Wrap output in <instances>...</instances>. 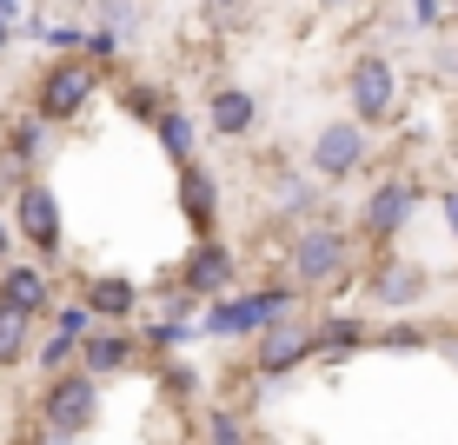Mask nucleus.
I'll return each mask as SVG.
<instances>
[{"instance_id": "f3484780", "label": "nucleus", "mask_w": 458, "mask_h": 445, "mask_svg": "<svg viewBox=\"0 0 458 445\" xmlns=\"http://www.w3.org/2000/svg\"><path fill=\"white\" fill-rule=\"evenodd\" d=\"M180 213H186V227H193V240H207L219 227V180L199 160L180 167Z\"/></svg>"}, {"instance_id": "f8f14e48", "label": "nucleus", "mask_w": 458, "mask_h": 445, "mask_svg": "<svg viewBox=\"0 0 458 445\" xmlns=\"http://www.w3.org/2000/svg\"><path fill=\"white\" fill-rule=\"evenodd\" d=\"M147 359L140 353V332H126V326H93L87 339H81V353H73V365H81L87 379H120V372H133V365Z\"/></svg>"}, {"instance_id": "7c9ffc66", "label": "nucleus", "mask_w": 458, "mask_h": 445, "mask_svg": "<svg viewBox=\"0 0 458 445\" xmlns=\"http://www.w3.org/2000/svg\"><path fill=\"white\" fill-rule=\"evenodd\" d=\"M126 114H140V120H160V93H153V87H126Z\"/></svg>"}, {"instance_id": "f704fd0d", "label": "nucleus", "mask_w": 458, "mask_h": 445, "mask_svg": "<svg viewBox=\"0 0 458 445\" xmlns=\"http://www.w3.org/2000/svg\"><path fill=\"white\" fill-rule=\"evenodd\" d=\"M13 246H21V240H13V227H7V213H0V266H7V260H13Z\"/></svg>"}, {"instance_id": "cd10ccee", "label": "nucleus", "mask_w": 458, "mask_h": 445, "mask_svg": "<svg viewBox=\"0 0 458 445\" xmlns=\"http://www.w3.org/2000/svg\"><path fill=\"white\" fill-rule=\"evenodd\" d=\"M445 21H452V7L445 0H412V34H445Z\"/></svg>"}, {"instance_id": "a211bd4d", "label": "nucleus", "mask_w": 458, "mask_h": 445, "mask_svg": "<svg viewBox=\"0 0 458 445\" xmlns=\"http://www.w3.org/2000/svg\"><path fill=\"white\" fill-rule=\"evenodd\" d=\"M207 126H213V140H252V126H259V100H252L246 87H213V100H207Z\"/></svg>"}, {"instance_id": "58836bf2", "label": "nucleus", "mask_w": 458, "mask_h": 445, "mask_svg": "<svg viewBox=\"0 0 458 445\" xmlns=\"http://www.w3.org/2000/svg\"><path fill=\"white\" fill-rule=\"evenodd\" d=\"M0 193H7V167H0Z\"/></svg>"}, {"instance_id": "72a5a7b5", "label": "nucleus", "mask_w": 458, "mask_h": 445, "mask_svg": "<svg viewBox=\"0 0 458 445\" xmlns=\"http://www.w3.org/2000/svg\"><path fill=\"white\" fill-rule=\"evenodd\" d=\"M438 213H445V227H452V240H458V186H445V193H438Z\"/></svg>"}, {"instance_id": "6ab92c4d", "label": "nucleus", "mask_w": 458, "mask_h": 445, "mask_svg": "<svg viewBox=\"0 0 458 445\" xmlns=\"http://www.w3.org/2000/svg\"><path fill=\"white\" fill-rule=\"evenodd\" d=\"M47 147H54V126H47L40 114L7 126V167H27V180H34V167L47 160Z\"/></svg>"}, {"instance_id": "423d86ee", "label": "nucleus", "mask_w": 458, "mask_h": 445, "mask_svg": "<svg viewBox=\"0 0 458 445\" xmlns=\"http://www.w3.org/2000/svg\"><path fill=\"white\" fill-rule=\"evenodd\" d=\"M359 286H366V299L378 312H392V320H405V312H419L425 299H432V273H425L419 260H405V252H392V246L359 273Z\"/></svg>"}, {"instance_id": "7ed1b4c3", "label": "nucleus", "mask_w": 458, "mask_h": 445, "mask_svg": "<svg viewBox=\"0 0 458 445\" xmlns=\"http://www.w3.org/2000/svg\"><path fill=\"white\" fill-rule=\"evenodd\" d=\"M13 240L34 252V266H54L67 252V219H60V193L47 180H21L13 186Z\"/></svg>"}, {"instance_id": "e433bc0d", "label": "nucleus", "mask_w": 458, "mask_h": 445, "mask_svg": "<svg viewBox=\"0 0 458 445\" xmlns=\"http://www.w3.org/2000/svg\"><path fill=\"white\" fill-rule=\"evenodd\" d=\"M34 445H81V439H67V432H47V425H34Z\"/></svg>"}, {"instance_id": "4c0bfd02", "label": "nucleus", "mask_w": 458, "mask_h": 445, "mask_svg": "<svg viewBox=\"0 0 458 445\" xmlns=\"http://www.w3.org/2000/svg\"><path fill=\"white\" fill-rule=\"evenodd\" d=\"M0 13H7V21H21V0H0Z\"/></svg>"}, {"instance_id": "b1692460", "label": "nucleus", "mask_w": 458, "mask_h": 445, "mask_svg": "<svg viewBox=\"0 0 458 445\" xmlns=\"http://www.w3.org/2000/svg\"><path fill=\"white\" fill-rule=\"evenodd\" d=\"M372 346H378V353H425V346H432V326H419V320H392V326H378V332H372Z\"/></svg>"}, {"instance_id": "412c9836", "label": "nucleus", "mask_w": 458, "mask_h": 445, "mask_svg": "<svg viewBox=\"0 0 458 445\" xmlns=\"http://www.w3.org/2000/svg\"><path fill=\"white\" fill-rule=\"evenodd\" d=\"M93 34H106L126 54V40L140 34V0H100V21H93Z\"/></svg>"}, {"instance_id": "aec40b11", "label": "nucleus", "mask_w": 458, "mask_h": 445, "mask_svg": "<svg viewBox=\"0 0 458 445\" xmlns=\"http://www.w3.org/2000/svg\"><path fill=\"white\" fill-rule=\"evenodd\" d=\"M153 133H160V147H166V160L173 167H186V160H199V126L180 114V107H160V120H153Z\"/></svg>"}, {"instance_id": "20e7f679", "label": "nucleus", "mask_w": 458, "mask_h": 445, "mask_svg": "<svg viewBox=\"0 0 458 445\" xmlns=\"http://www.w3.org/2000/svg\"><path fill=\"white\" fill-rule=\"evenodd\" d=\"M34 425H47V432H67V439H87L93 425H100V379H87L81 365L54 372V379L40 386Z\"/></svg>"}, {"instance_id": "9d476101", "label": "nucleus", "mask_w": 458, "mask_h": 445, "mask_svg": "<svg viewBox=\"0 0 458 445\" xmlns=\"http://www.w3.org/2000/svg\"><path fill=\"white\" fill-rule=\"evenodd\" d=\"M306 359H312V320H306V306L286 312V320H273L266 332H252V372H259V379H286Z\"/></svg>"}, {"instance_id": "c85d7f7f", "label": "nucleus", "mask_w": 458, "mask_h": 445, "mask_svg": "<svg viewBox=\"0 0 458 445\" xmlns=\"http://www.w3.org/2000/svg\"><path fill=\"white\" fill-rule=\"evenodd\" d=\"M34 34L54 47V54H81V40H87V27H73V21H47V27H34Z\"/></svg>"}, {"instance_id": "2eb2a0df", "label": "nucleus", "mask_w": 458, "mask_h": 445, "mask_svg": "<svg viewBox=\"0 0 458 445\" xmlns=\"http://www.w3.org/2000/svg\"><path fill=\"white\" fill-rule=\"evenodd\" d=\"M273 219L279 227H306V219H333V193L312 173H279L273 180Z\"/></svg>"}, {"instance_id": "393cba45", "label": "nucleus", "mask_w": 458, "mask_h": 445, "mask_svg": "<svg viewBox=\"0 0 458 445\" xmlns=\"http://www.w3.org/2000/svg\"><path fill=\"white\" fill-rule=\"evenodd\" d=\"M186 339H199V332H193V320H153L147 332H140V353H160V359H173Z\"/></svg>"}, {"instance_id": "473e14b6", "label": "nucleus", "mask_w": 458, "mask_h": 445, "mask_svg": "<svg viewBox=\"0 0 458 445\" xmlns=\"http://www.w3.org/2000/svg\"><path fill=\"white\" fill-rule=\"evenodd\" d=\"M432 67H438V73H445V81L458 87V47H438V54H432Z\"/></svg>"}, {"instance_id": "a19ab883", "label": "nucleus", "mask_w": 458, "mask_h": 445, "mask_svg": "<svg viewBox=\"0 0 458 445\" xmlns=\"http://www.w3.org/2000/svg\"><path fill=\"white\" fill-rule=\"evenodd\" d=\"M445 7H452V21H458V0H445Z\"/></svg>"}, {"instance_id": "0eeeda50", "label": "nucleus", "mask_w": 458, "mask_h": 445, "mask_svg": "<svg viewBox=\"0 0 458 445\" xmlns=\"http://www.w3.org/2000/svg\"><path fill=\"white\" fill-rule=\"evenodd\" d=\"M366 153H372V133L359 120H326V126H312V140H306V167H312V180L333 193L339 180H352V173H366Z\"/></svg>"}, {"instance_id": "1a4fd4ad", "label": "nucleus", "mask_w": 458, "mask_h": 445, "mask_svg": "<svg viewBox=\"0 0 458 445\" xmlns=\"http://www.w3.org/2000/svg\"><path fill=\"white\" fill-rule=\"evenodd\" d=\"M345 107L359 126H386L392 114H399V67H392L386 54H359L352 73H345Z\"/></svg>"}, {"instance_id": "6e6552de", "label": "nucleus", "mask_w": 458, "mask_h": 445, "mask_svg": "<svg viewBox=\"0 0 458 445\" xmlns=\"http://www.w3.org/2000/svg\"><path fill=\"white\" fill-rule=\"evenodd\" d=\"M93 93H100V67L93 60H54V67L40 73V87H34V114L47 126H60V120H73V114H87L93 107Z\"/></svg>"}, {"instance_id": "f03ea898", "label": "nucleus", "mask_w": 458, "mask_h": 445, "mask_svg": "<svg viewBox=\"0 0 458 445\" xmlns=\"http://www.w3.org/2000/svg\"><path fill=\"white\" fill-rule=\"evenodd\" d=\"M299 306H306V299H299L286 279H266V286H252V293L207 299V306L193 312V332L199 339H252V332H266L273 320H286Z\"/></svg>"}, {"instance_id": "4468645a", "label": "nucleus", "mask_w": 458, "mask_h": 445, "mask_svg": "<svg viewBox=\"0 0 458 445\" xmlns=\"http://www.w3.org/2000/svg\"><path fill=\"white\" fill-rule=\"evenodd\" d=\"M73 299L87 306V320H93V326H126V320L140 312V286L126 279V273H87Z\"/></svg>"}, {"instance_id": "bb28decb", "label": "nucleus", "mask_w": 458, "mask_h": 445, "mask_svg": "<svg viewBox=\"0 0 458 445\" xmlns=\"http://www.w3.org/2000/svg\"><path fill=\"white\" fill-rule=\"evenodd\" d=\"M73 353H81V346H67V339H54V332H47L34 353H27V365H40V379H54V372H67V365H73Z\"/></svg>"}, {"instance_id": "39448f33", "label": "nucleus", "mask_w": 458, "mask_h": 445, "mask_svg": "<svg viewBox=\"0 0 458 445\" xmlns=\"http://www.w3.org/2000/svg\"><path fill=\"white\" fill-rule=\"evenodd\" d=\"M419 206H425V186L412 180V173H378V186L366 193V206H359V240L386 252L419 219Z\"/></svg>"}, {"instance_id": "2f4dec72", "label": "nucleus", "mask_w": 458, "mask_h": 445, "mask_svg": "<svg viewBox=\"0 0 458 445\" xmlns=\"http://www.w3.org/2000/svg\"><path fill=\"white\" fill-rule=\"evenodd\" d=\"M193 392V372H186V365H160V392Z\"/></svg>"}, {"instance_id": "dca6fc26", "label": "nucleus", "mask_w": 458, "mask_h": 445, "mask_svg": "<svg viewBox=\"0 0 458 445\" xmlns=\"http://www.w3.org/2000/svg\"><path fill=\"white\" fill-rule=\"evenodd\" d=\"M372 346V326L359 320V312H319L312 320V359H352V353H366Z\"/></svg>"}, {"instance_id": "c756f323", "label": "nucleus", "mask_w": 458, "mask_h": 445, "mask_svg": "<svg viewBox=\"0 0 458 445\" xmlns=\"http://www.w3.org/2000/svg\"><path fill=\"white\" fill-rule=\"evenodd\" d=\"M199 13L219 27H246V13H252V0H199Z\"/></svg>"}, {"instance_id": "9b49d317", "label": "nucleus", "mask_w": 458, "mask_h": 445, "mask_svg": "<svg viewBox=\"0 0 458 445\" xmlns=\"http://www.w3.org/2000/svg\"><path fill=\"white\" fill-rule=\"evenodd\" d=\"M233 286H240V260H233V246L219 240V233H207V240H193L186 246V260H180V293L186 299H226Z\"/></svg>"}, {"instance_id": "a878e982", "label": "nucleus", "mask_w": 458, "mask_h": 445, "mask_svg": "<svg viewBox=\"0 0 458 445\" xmlns=\"http://www.w3.org/2000/svg\"><path fill=\"white\" fill-rule=\"evenodd\" d=\"M47 332H54V339H67V346H81L87 332H93V320H87L81 299H54V312H47Z\"/></svg>"}, {"instance_id": "ddd939ff", "label": "nucleus", "mask_w": 458, "mask_h": 445, "mask_svg": "<svg viewBox=\"0 0 458 445\" xmlns=\"http://www.w3.org/2000/svg\"><path fill=\"white\" fill-rule=\"evenodd\" d=\"M54 279H47V266H34V260H7L0 266V312H21V320H47L54 312Z\"/></svg>"}, {"instance_id": "79ce46f5", "label": "nucleus", "mask_w": 458, "mask_h": 445, "mask_svg": "<svg viewBox=\"0 0 458 445\" xmlns=\"http://www.w3.org/2000/svg\"><path fill=\"white\" fill-rule=\"evenodd\" d=\"M252 445H279V439H252Z\"/></svg>"}, {"instance_id": "f257e3e1", "label": "nucleus", "mask_w": 458, "mask_h": 445, "mask_svg": "<svg viewBox=\"0 0 458 445\" xmlns=\"http://www.w3.org/2000/svg\"><path fill=\"white\" fill-rule=\"evenodd\" d=\"M299 299H326V293H345L359 286V233L339 227V219H306V227L286 233V273Z\"/></svg>"}, {"instance_id": "ea45409f", "label": "nucleus", "mask_w": 458, "mask_h": 445, "mask_svg": "<svg viewBox=\"0 0 458 445\" xmlns=\"http://www.w3.org/2000/svg\"><path fill=\"white\" fill-rule=\"evenodd\" d=\"M333 7H359V0H333Z\"/></svg>"}, {"instance_id": "5701e85b", "label": "nucleus", "mask_w": 458, "mask_h": 445, "mask_svg": "<svg viewBox=\"0 0 458 445\" xmlns=\"http://www.w3.org/2000/svg\"><path fill=\"white\" fill-rule=\"evenodd\" d=\"M259 432H252V419L240 406H213L207 412V445H252Z\"/></svg>"}, {"instance_id": "4be33fe9", "label": "nucleus", "mask_w": 458, "mask_h": 445, "mask_svg": "<svg viewBox=\"0 0 458 445\" xmlns=\"http://www.w3.org/2000/svg\"><path fill=\"white\" fill-rule=\"evenodd\" d=\"M27 353H34V320H21V312H0V372L27 365Z\"/></svg>"}, {"instance_id": "c9c22d12", "label": "nucleus", "mask_w": 458, "mask_h": 445, "mask_svg": "<svg viewBox=\"0 0 458 445\" xmlns=\"http://www.w3.org/2000/svg\"><path fill=\"white\" fill-rule=\"evenodd\" d=\"M13 40H21V21H7V13H0V54H7Z\"/></svg>"}]
</instances>
